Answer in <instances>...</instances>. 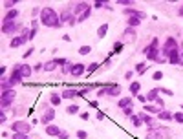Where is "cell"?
I'll list each match as a JSON object with an SVG mask.
<instances>
[{"instance_id":"obj_12","label":"cell","mask_w":183,"mask_h":139,"mask_svg":"<svg viewBox=\"0 0 183 139\" xmlns=\"http://www.w3.org/2000/svg\"><path fill=\"white\" fill-rule=\"evenodd\" d=\"M11 79L15 81V82H20L24 77H22V73H20V66H15V70H13V73H11Z\"/></svg>"},{"instance_id":"obj_7","label":"cell","mask_w":183,"mask_h":139,"mask_svg":"<svg viewBox=\"0 0 183 139\" xmlns=\"http://www.w3.org/2000/svg\"><path fill=\"white\" fill-rule=\"evenodd\" d=\"M17 28H18V24H17L15 20H8V18H4V24H2V33H13Z\"/></svg>"},{"instance_id":"obj_31","label":"cell","mask_w":183,"mask_h":139,"mask_svg":"<svg viewBox=\"0 0 183 139\" xmlns=\"http://www.w3.org/2000/svg\"><path fill=\"white\" fill-rule=\"evenodd\" d=\"M139 88H141L139 82H132V84H130V91H132V94H137V91H139Z\"/></svg>"},{"instance_id":"obj_8","label":"cell","mask_w":183,"mask_h":139,"mask_svg":"<svg viewBox=\"0 0 183 139\" xmlns=\"http://www.w3.org/2000/svg\"><path fill=\"white\" fill-rule=\"evenodd\" d=\"M88 9H92L88 2H79V4H75V8H73V13L79 17V15H82V13H84V11H88Z\"/></svg>"},{"instance_id":"obj_30","label":"cell","mask_w":183,"mask_h":139,"mask_svg":"<svg viewBox=\"0 0 183 139\" xmlns=\"http://www.w3.org/2000/svg\"><path fill=\"white\" fill-rule=\"evenodd\" d=\"M44 70L46 71H53L55 70V61H50L48 64H44Z\"/></svg>"},{"instance_id":"obj_11","label":"cell","mask_w":183,"mask_h":139,"mask_svg":"<svg viewBox=\"0 0 183 139\" xmlns=\"http://www.w3.org/2000/svg\"><path fill=\"white\" fill-rule=\"evenodd\" d=\"M168 62H170V64H179V51H178V50L170 51V55H168Z\"/></svg>"},{"instance_id":"obj_27","label":"cell","mask_w":183,"mask_h":139,"mask_svg":"<svg viewBox=\"0 0 183 139\" xmlns=\"http://www.w3.org/2000/svg\"><path fill=\"white\" fill-rule=\"evenodd\" d=\"M17 17H18V11H17V9H11V11L6 15V18H8V20H15Z\"/></svg>"},{"instance_id":"obj_34","label":"cell","mask_w":183,"mask_h":139,"mask_svg":"<svg viewBox=\"0 0 183 139\" xmlns=\"http://www.w3.org/2000/svg\"><path fill=\"white\" fill-rule=\"evenodd\" d=\"M97 68H99V64H97V62H92V64L88 66V73H92V71H95Z\"/></svg>"},{"instance_id":"obj_5","label":"cell","mask_w":183,"mask_h":139,"mask_svg":"<svg viewBox=\"0 0 183 139\" xmlns=\"http://www.w3.org/2000/svg\"><path fill=\"white\" fill-rule=\"evenodd\" d=\"M174 50H178V48H176V40H174L172 37H168V38H167V42H165V46H163V55H165V57H168V55H170V51H174Z\"/></svg>"},{"instance_id":"obj_18","label":"cell","mask_w":183,"mask_h":139,"mask_svg":"<svg viewBox=\"0 0 183 139\" xmlns=\"http://www.w3.org/2000/svg\"><path fill=\"white\" fill-rule=\"evenodd\" d=\"M53 117H55V112H53V110H46L42 121H44V123H50V121H53Z\"/></svg>"},{"instance_id":"obj_17","label":"cell","mask_w":183,"mask_h":139,"mask_svg":"<svg viewBox=\"0 0 183 139\" xmlns=\"http://www.w3.org/2000/svg\"><path fill=\"white\" fill-rule=\"evenodd\" d=\"M77 95H79L77 90H64V94H62L64 99H73V97H77Z\"/></svg>"},{"instance_id":"obj_47","label":"cell","mask_w":183,"mask_h":139,"mask_svg":"<svg viewBox=\"0 0 183 139\" xmlns=\"http://www.w3.org/2000/svg\"><path fill=\"white\" fill-rule=\"evenodd\" d=\"M178 13H179V15L183 17V8H179V11H178Z\"/></svg>"},{"instance_id":"obj_41","label":"cell","mask_w":183,"mask_h":139,"mask_svg":"<svg viewBox=\"0 0 183 139\" xmlns=\"http://www.w3.org/2000/svg\"><path fill=\"white\" fill-rule=\"evenodd\" d=\"M161 77H163V73H161V71H156V73H154V79H156V81H159Z\"/></svg>"},{"instance_id":"obj_42","label":"cell","mask_w":183,"mask_h":139,"mask_svg":"<svg viewBox=\"0 0 183 139\" xmlns=\"http://www.w3.org/2000/svg\"><path fill=\"white\" fill-rule=\"evenodd\" d=\"M59 139H68V132H61L59 134Z\"/></svg>"},{"instance_id":"obj_2","label":"cell","mask_w":183,"mask_h":139,"mask_svg":"<svg viewBox=\"0 0 183 139\" xmlns=\"http://www.w3.org/2000/svg\"><path fill=\"white\" fill-rule=\"evenodd\" d=\"M15 91L13 90H4L2 91V99H0V104H2V108H6L8 104H11L13 103V99H15Z\"/></svg>"},{"instance_id":"obj_38","label":"cell","mask_w":183,"mask_h":139,"mask_svg":"<svg viewBox=\"0 0 183 139\" xmlns=\"http://www.w3.org/2000/svg\"><path fill=\"white\" fill-rule=\"evenodd\" d=\"M123 112H125V115H130V117H132V112H134V108H132V106H128V108H125Z\"/></svg>"},{"instance_id":"obj_20","label":"cell","mask_w":183,"mask_h":139,"mask_svg":"<svg viewBox=\"0 0 183 139\" xmlns=\"http://www.w3.org/2000/svg\"><path fill=\"white\" fill-rule=\"evenodd\" d=\"M139 24H141V18H139V17H130V18H128V26H130V28H137Z\"/></svg>"},{"instance_id":"obj_43","label":"cell","mask_w":183,"mask_h":139,"mask_svg":"<svg viewBox=\"0 0 183 139\" xmlns=\"http://www.w3.org/2000/svg\"><path fill=\"white\" fill-rule=\"evenodd\" d=\"M97 95H101V97L106 95V88H105V90H99V94H97Z\"/></svg>"},{"instance_id":"obj_37","label":"cell","mask_w":183,"mask_h":139,"mask_svg":"<svg viewBox=\"0 0 183 139\" xmlns=\"http://www.w3.org/2000/svg\"><path fill=\"white\" fill-rule=\"evenodd\" d=\"M174 119H176L178 123H181V124H183V114H181V112H179V114H176V115H174Z\"/></svg>"},{"instance_id":"obj_28","label":"cell","mask_w":183,"mask_h":139,"mask_svg":"<svg viewBox=\"0 0 183 139\" xmlns=\"http://www.w3.org/2000/svg\"><path fill=\"white\" fill-rule=\"evenodd\" d=\"M90 13H92V9H88V11H84L82 15H79V17H77V22H84V20L90 17Z\"/></svg>"},{"instance_id":"obj_10","label":"cell","mask_w":183,"mask_h":139,"mask_svg":"<svg viewBox=\"0 0 183 139\" xmlns=\"http://www.w3.org/2000/svg\"><path fill=\"white\" fill-rule=\"evenodd\" d=\"M84 71H86L84 64H73V66H72V71H70V73H72L73 77H81V75H82Z\"/></svg>"},{"instance_id":"obj_45","label":"cell","mask_w":183,"mask_h":139,"mask_svg":"<svg viewBox=\"0 0 183 139\" xmlns=\"http://www.w3.org/2000/svg\"><path fill=\"white\" fill-rule=\"evenodd\" d=\"M103 6H106L105 2H95V8H103Z\"/></svg>"},{"instance_id":"obj_29","label":"cell","mask_w":183,"mask_h":139,"mask_svg":"<svg viewBox=\"0 0 183 139\" xmlns=\"http://www.w3.org/2000/svg\"><path fill=\"white\" fill-rule=\"evenodd\" d=\"M90 51H92L90 46H81V48H79V53H81V55H88Z\"/></svg>"},{"instance_id":"obj_35","label":"cell","mask_w":183,"mask_h":139,"mask_svg":"<svg viewBox=\"0 0 183 139\" xmlns=\"http://www.w3.org/2000/svg\"><path fill=\"white\" fill-rule=\"evenodd\" d=\"M13 139H28V137H26V134H20V132H15V134H13Z\"/></svg>"},{"instance_id":"obj_19","label":"cell","mask_w":183,"mask_h":139,"mask_svg":"<svg viewBox=\"0 0 183 139\" xmlns=\"http://www.w3.org/2000/svg\"><path fill=\"white\" fill-rule=\"evenodd\" d=\"M158 117H159L161 121H170V119H172V114L167 112V110H161V112L158 114Z\"/></svg>"},{"instance_id":"obj_24","label":"cell","mask_w":183,"mask_h":139,"mask_svg":"<svg viewBox=\"0 0 183 139\" xmlns=\"http://www.w3.org/2000/svg\"><path fill=\"white\" fill-rule=\"evenodd\" d=\"M50 103H52V106H59V104H61V95H57V94H52V97H50Z\"/></svg>"},{"instance_id":"obj_33","label":"cell","mask_w":183,"mask_h":139,"mask_svg":"<svg viewBox=\"0 0 183 139\" xmlns=\"http://www.w3.org/2000/svg\"><path fill=\"white\" fill-rule=\"evenodd\" d=\"M66 112L73 115V114H77V112H79V106H75V104H73V106H68V108H66Z\"/></svg>"},{"instance_id":"obj_36","label":"cell","mask_w":183,"mask_h":139,"mask_svg":"<svg viewBox=\"0 0 183 139\" xmlns=\"http://www.w3.org/2000/svg\"><path fill=\"white\" fill-rule=\"evenodd\" d=\"M117 4H121V6H132L134 2H132V0H119Z\"/></svg>"},{"instance_id":"obj_3","label":"cell","mask_w":183,"mask_h":139,"mask_svg":"<svg viewBox=\"0 0 183 139\" xmlns=\"http://www.w3.org/2000/svg\"><path fill=\"white\" fill-rule=\"evenodd\" d=\"M145 53H147V59L148 61H156L158 59V38L152 40V44L145 50Z\"/></svg>"},{"instance_id":"obj_6","label":"cell","mask_w":183,"mask_h":139,"mask_svg":"<svg viewBox=\"0 0 183 139\" xmlns=\"http://www.w3.org/2000/svg\"><path fill=\"white\" fill-rule=\"evenodd\" d=\"M11 128H13L15 132H20V134H28V132L31 130V124H28V123H24V121H17L15 124H11Z\"/></svg>"},{"instance_id":"obj_14","label":"cell","mask_w":183,"mask_h":139,"mask_svg":"<svg viewBox=\"0 0 183 139\" xmlns=\"http://www.w3.org/2000/svg\"><path fill=\"white\" fill-rule=\"evenodd\" d=\"M46 134H48V135H59L61 130H59V126H55V124H48V126H46Z\"/></svg>"},{"instance_id":"obj_23","label":"cell","mask_w":183,"mask_h":139,"mask_svg":"<svg viewBox=\"0 0 183 139\" xmlns=\"http://www.w3.org/2000/svg\"><path fill=\"white\" fill-rule=\"evenodd\" d=\"M158 94H159V90H150L148 94H147V101H156L158 99Z\"/></svg>"},{"instance_id":"obj_16","label":"cell","mask_w":183,"mask_h":139,"mask_svg":"<svg viewBox=\"0 0 183 139\" xmlns=\"http://www.w3.org/2000/svg\"><path fill=\"white\" fill-rule=\"evenodd\" d=\"M119 94H121L119 86H108L106 88V95H119Z\"/></svg>"},{"instance_id":"obj_25","label":"cell","mask_w":183,"mask_h":139,"mask_svg":"<svg viewBox=\"0 0 183 139\" xmlns=\"http://www.w3.org/2000/svg\"><path fill=\"white\" fill-rule=\"evenodd\" d=\"M106 31H108V24H103V26H99V29H97V37H105L106 35Z\"/></svg>"},{"instance_id":"obj_15","label":"cell","mask_w":183,"mask_h":139,"mask_svg":"<svg viewBox=\"0 0 183 139\" xmlns=\"http://www.w3.org/2000/svg\"><path fill=\"white\" fill-rule=\"evenodd\" d=\"M13 84H17V82H15L11 77H9V79H2V91H4V90H11Z\"/></svg>"},{"instance_id":"obj_22","label":"cell","mask_w":183,"mask_h":139,"mask_svg":"<svg viewBox=\"0 0 183 139\" xmlns=\"http://www.w3.org/2000/svg\"><path fill=\"white\" fill-rule=\"evenodd\" d=\"M128 106H132V99H130V97H125V99L119 101V108L125 110V108H128Z\"/></svg>"},{"instance_id":"obj_39","label":"cell","mask_w":183,"mask_h":139,"mask_svg":"<svg viewBox=\"0 0 183 139\" xmlns=\"http://www.w3.org/2000/svg\"><path fill=\"white\" fill-rule=\"evenodd\" d=\"M17 4V0H11V2H4V8H13Z\"/></svg>"},{"instance_id":"obj_44","label":"cell","mask_w":183,"mask_h":139,"mask_svg":"<svg viewBox=\"0 0 183 139\" xmlns=\"http://www.w3.org/2000/svg\"><path fill=\"white\" fill-rule=\"evenodd\" d=\"M0 121H2V123H6V114H4V112L0 114Z\"/></svg>"},{"instance_id":"obj_4","label":"cell","mask_w":183,"mask_h":139,"mask_svg":"<svg viewBox=\"0 0 183 139\" xmlns=\"http://www.w3.org/2000/svg\"><path fill=\"white\" fill-rule=\"evenodd\" d=\"M167 137V130H159V128H150V132L147 134V139H165Z\"/></svg>"},{"instance_id":"obj_46","label":"cell","mask_w":183,"mask_h":139,"mask_svg":"<svg viewBox=\"0 0 183 139\" xmlns=\"http://www.w3.org/2000/svg\"><path fill=\"white\" fill-rule=\"evenodd\" d=\"M40 68H42V64H38V62H37V64H35V66H33V70H37V71H38V70H40Z\"/></svg>"},{"instance_id":"obj_9","label":"cell","mask_w":183,"mask_h":139,"mask_svg":"<svg viewBox=\"0 0 183 139\" xmlns=\"http://www.w3.org/2000/svg\"><path fill=\"white\" fill-rule=\"evenodd\" d=\"M62 22H68L70 26H73V24L77 22V18H73V15H72L70 11H66V9H64V11H62V15H61V24H62Z\"/></svg>"},{"instance_id":"obj_26","label":"cell","mask_w":183,"mask_h":139,"mask_svg":"<svg viewBox=\"0 0 183 139\" xmlns=\"http://www.w3.org/2000/svg\"><path fill=\"white\" fill-rule=\"evenodd\" d=\"M130 121H132V124H134V126H141V123H143V119H141L139 115H132V117H130Z\"/></svg>"},{"instance_id":"obj_21","label":"cell","mask_w":183,"mask_h":139,"mask_svg":"<svg viewBox=\"0 0 183 139\" xmlns=\"http://www.w3.org/2000/svg\"><path fill=\"white\" fill-rule=\"evenodd\" d=\"M20 73H22V77H29L31 75V68L28 64H20Z\"/></svg>"},{"instance_id":"obj_13","label":"cell","mask_w":183,"mask_h":139,"mask_svg":"<svg viewBox=\"0 0 183 139\" xmlns=\"http://www.w3.org/2000/svg\"><path fill=\"white\" fill-rule=\"evenodd\" d=\"M125 13H126V15H130V17H139L141 20L145 18V13H143V11H139V9H125Z\"/></svg>"},{"instance_id":"obj_1","label":"cell","mask_w":183,"mask_h":139,"mask_svg":"<svg viewBox=\"0 0 183 139\" xmlns=\"http://www.w3.org/2000/svg\"><path fill=\"white\" fill-rule=\"evenodd\" d=\"M40 22L48 28H59L61 26V18L57 15V11L53 8H42L40 11Z\"/></svg>"},{"instance_id":"obj_40","label":"cell","mask_w":183,"mask_h":139,"mask_svg":"<svg viewBox=\"0 0 183 139\" xmlns=\"http://www.w3.org/2000/svg\"><path fill=\"white\" fill-rule=\"evenodd\" d=\"M77 137H79V139H86V132L79 130V132H77Z\"/></svg>"},{"instance_id":"obj_32","label":"cell","mask_w":183,"mask_h":139,"mask_svg":"<svg viewBox=\"0 0 183 139\" xmlns=\"http://www.w3.org/2000/svg\"><path fill=\"white\" fill-rule=\"evenodd\" d=\"M145 70H147V64H145V62H141V64L135 66V71H137V73H143Z\"/></svg>"}]
</instances>
